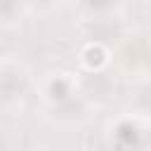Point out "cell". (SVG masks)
Masks as SVG:
<instances>
[{"label": "cell", "mask_w": 151, "mask_h": 151, "mask_svg": "<svg viewBox=\"0 0 151 151\" xmlns=\"http://www.w3.org/2000/svg\"><path fill=\"white\" fill-rule=\"evenodd\" d=\"M24 73L19 71H12V68H5L2 71V78H0V85H2V97L9 101L12 97H17L21 90H24Z\"/></svg>", "instance_id": "6da1fadb"}, {"label": "cell", "mask_w": 151, "mask_h": 151, "mask_svg": "<svg viewBox=\"0 0 151 151\" xmlns=\"http://www.w3.org/2000/svg\"><path fill=\"white\" fill-rule=\"evenodd\" d=\"M137 106L151 111V85H144V87L139 90V94H137Z\"/></svg>", "instance_id": "7a4b0ae2"}]
</instances>
